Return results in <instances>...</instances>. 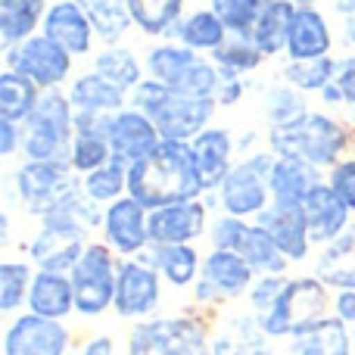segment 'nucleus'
Wrapping results in <instances>:
<instances>
[{
  "label": "nucleus",
  "instance_id": "16",
  "mask_svg": "<svg viewBox=\"0 0 355 355\" xmlns=\"http://www.w3.org/2000/svg\"><path fill=\"white\" fill-rule=\"evenodd\" d=\"M41 35L50 37L56 47H62L75 60L91 56L94 41H97V31H94L85 3H75V0H50Z\"/></svg>",
  "mask_w": 355,
  "mask_h": 355
},
{
  "label": "nucleus",
  "instance_id": "53",
  "mask_svg": "<svg viewBox=\"0 0 355 355\" xmlns=\"http://www.w3.org/2000/svg\"><path fill=\"white\" fill-rule=\"evenodd\" d=\"M246 91H250V78L221 81L218 94H215V103H218V110H231V106H237L246 97Z\"/></svg>",
  "mask_w": 355,
  "mask_h": 355
},
{
  "label": "nucleus",
  "instance_id": "29",
  "mask_svg": "<svg viewBox=\"0 0 355 355\" xmlns=\"http://www.w3.org/2000/svg\"><path fill=\"white\" fill-rule=\"evenodd\" d=\"M327 172L321 168L309 166V162H300V159H284L277 156L275 162V172H271V202H284V206H302L309 193L324 181Z\"/></svg>",
  "mask_w": 355,
  "mask_h": 355
},
{
  "label": "nucleus",
  "instance_id": "37",
  "mask_svg": "<svg viewBox=\"0 0 355 355\" xmlns=\"http://www.w3.org/2000/svg\"><path fill=\"white\" fill-rule=\"evenodd\" d=\"M309 110H312L309 106V94L296 91L287 81H275L262 94V119L268 128H284V125L300 122Z\"/></svg>",
  "mask_w": 355,
  "mask_h": 355
},
{
  "label": "nucleus",
  "instance_id": "13",
  "mask_svg": "<svg viewBox=\"0 0 355 355\" xmlns=\"http://www.w3.org/2000/svg\"><path fill=\"white\" fill-rule=\"evenodd\" d=\"M91 240L94 237L87 231H81V227L37 221V231L25 243V259L37 271H62V275H69L75 268V262L85 256Z\"/></svg>",
  "mask_w": 355,
  "mask_h": 355
},
{
  "label": "nucleus",
  "instance_id": "34",
  "mask_svg": "<svg viewBox=\"0 0 355 355\" xmlns=\"http://www.w3.org/2000/svg\"><path fill=\"white\" fill-rule=\"evenodd\" d=\"M227 37L231 35H227L225 22H221L209 6L187 12V16L181 19V25H178V31H175L178 44H184V47L196 50V53H202V56H212Z\"/></svg>",
  "mask_w": 355,
  "mask_h": 355
},
{
  "label": "nucleus",
  "instance_id": "47",
  "mask_svg": "<svg viewBox=\"0 0 355 355\" xmlns=\"http://www.w3.org/2000/svg\"><path fill=\"white\" fill-rule=\"evenodd\" d=\"M246 227H250V221L246 218H237V215H227V212H215L212 215V225H209V246L212 250H231L237 252L240 240H243Z\"/></svg>",
  "mask_w": 355,
  "mask_h": 355
},
{
  "label": "nucleus",
  "instance_id": "15",
  "mask_svg": "<svg viewBox=\"0 0 355 355\" xmlns=\"http://www.w3.org/2000/svg\"><path fill=\"white\" fill-rule=\"evenodd\" d=\"M212 202L206 196L184 200L150 212V243H196L209 234Z\"/></svg>",
  "mask_w": 355,
  "mask_h": 355
},
{
  "label": "nucleus",
  "instance_id": "5",
  "mask_svg": "<svg viewBox=\"0 0 355 355\" xmlns=\"http://www.w3.org/2000/svg\"><path fill=\"white\" fill-rule=\"evenodd\" d=\"M277 156L268 147L250 150L237 166L231 168V175L218 184L215 193H206V200L212 202V209L237 218L256 221L265 209L271 206V172H275Z\"/></svg>",
  "mask_w": 355,
  "mask_h": 355
},
{
  "label": "nucleus",
  "instance_id": "24",
  "mask_svg": "<svg viewBox=\"0 0 355 355\" xmlns=\"http://www.w3.org/2000/svg\"><path fill=\"white\" fill-rule=\"evenodd\" d=\"M144 259L159 271L166 287L172 290H193L202 268V256L193 243H150Z\"/></svg>",
  "mask_w": 355,
  "mask_h": 355
},
{
  "label": "nucleus",
  "instance_id": "43",
  "mask_svg": "<svg viewBox=\"0 0 355 355\" xmlns=\"http://www.w3.org/2000/svg\"><path fill=\"white\" fill-rule=\"evenodd\" d=\"M81 190H85L94 202H100V206L106 209L110 202L122 200V196L128 193V166L112 159L110 166H103V168H97V172L81 178Z\"/></svg>",
  "mask_w": 355,
  "mask_h": 355
},
{
  "label": "nucleus",
  "instance_id": "38",
  "mask_svg": "<svg viewBox=\"0 0 355 355\" xmlns=\"http://www.w3.org/2000/svg\"><path fill=\"white\" fill-rule=\"evenodd\" d=\"M212 62L218 66L221 81H234V78H252L262 69L265 53L250 41V37L231 35L218 50L212 53Z\"/></svg>",
  "mask_w": 355,
  "mask_h": 355
},
{
  "label": "nucleus",
  "instance_id": "14",
  "mask_svg": "<svg viewBox=\"0 0 355 355\" xmlns=\"http://www.w3.org/2000/svg\"><path fill=\"white\" fill-rule=\"evenodd\" d=\"M100 240L119 259H137L150 250V209H144L135 196L125 193L122 200L103 209Z\"/></svg>",
  "mask_w": 355,
  "mask_h": 355
},
{
  "label": "nucleus",
  "instance_id": "57",
  "mask_svg": "<svg viewBox=\"0 0 355 355\" xmlns=\"http://www.w3.org/2000/svg\"><path fill=\"white\" fill-rule=\"evenodd\" d=\"M327 3H331V10L337 12L340 19H346V16L355 12V0H327Z\"/></svg>",
  "mask_w": 355,
  "mask_h": 355
},
{
  "label": "nucleus",
  "instance_id": "8",
  "mask_svg": "<svg viewBox=\"0 0 355 355\" xmlns=\"http://www.w3.org/2000/svg\"><path fill=\"white\" fill-rule=\"evenodd\" d=\"M119 262L122 259L103 243L91 240L85 256L69 271L75 290V315L85 321H97L106 312H112L116 302V281H119Z\"/></svg>",
  "mask_w": 355,
  "mask_h": 355
},
{
  "label": "nucleus",
  "instance_id": "12",
  "mask_svg": "<svg viewBox=\"0 0 355 355\" xmlns=\"http://www.w3.org/2000/svg\"><path fill=\"white\" fill-rule=\"evenodd\" d=\"M72 327L66 321L41 318L35 312H19L6 321L0 352L3 355H69L72 352Z\"/></svg>",
  "mask_w": 355,
  "mask_h": 355
},
{
  "label": "nucleus",
  "instance_id": "28",
  "mask_svg": "<svg viewBox=\"0 0 355 355\" xmlns=\"http://www.w3.org/2000/svg\"><path fill=\"white\" fill-rule=\"evenodd\" d=\"M287 355H355L352 327L327 315L324 321L306 327L287 340Z\"/></svg>",
  "mask_w": 355,
  "mask_h": 355
},
{
  "label": "nucleus",
  "instance_id": "52",
  "mask_svg": "<svg viewBox=\"0 0 355 355\" xmlns=\"http://www.w3.org/2000/svg\"><path fill=\"white\" fill-rule=\"evenodd\" d=\"M22 156V125L0 119V159Z\"/></svg>",
  "mask_w": 355,
  "mask_h": 355
},
{
  "label": "nucleus",
  "instance_id": "2",
  "mask_svg": "<svg viewBox=\"0 0 355 355\" xmlns=\"http://www.w3.org/2000/svg\"><path fill=\"white\" fill-rule=\"evenodd\" d=\"M265 147L284 159H300L321 172H331L340 159L352 156L355 131L331 110H309L300 122L265 131Z\"/></svg>",
  "mask_w": 355,
  "mask_h": 355
},
{
  "label": "nucleus",
  "instance_id": "10",
  "mask_svg": "<svg viewBox=\"0 0 355 355\" xmlns=\"http://www.w3.org/2000/svg\"><path fill=\"white\" fill-rule=\"evenodd\" d=\"M3 62L6 69L19 72L22 78L35 81L41 91H66L69 81L75 78V56H69L44 35H35L16 47L3 50Z\"/></svg>",
  "mask_w": 355,
  "mask_h": 355
},
{
  "label": "nucleus",
  "instance_id": "56",
  "mask_svg": "<svg viewBox=\"0 0 355 355\" xmlns=\"http://www.w3.org/2000/svg\"><path fill=\"white\" fill-rule=\"evenodd\" d=\"M340 35H343V41L349 44V47H355V12L346 19H340Z\"/></svg>",
  "mask_w": 355,
  "mask_h": 355
},
{
  "label": "nucleus",
  "instance_id": "20",
  "mask_svg": "<svg viewBox=\"0 0 355 355\" xmlns=\"http://www.w3.org/2000/svg\"><path fill=\"white\" fill-rule=\"evenodd\" d=\"M190 150H193V162L196 172H200L202 190L206 193H215L218 184L231 175V168L237 166V137L231 135L221 125H209L200 137L190 141Z\"/></svg>",
  "mask_w": 355,
  "mask_h": 355
},
{
  "label": "nucleus",
  "instance_id": "6",
  "mask_svg": "<svg viewBox=\"0 0 355 355\" xmlns=\"http://www.w3.org/2000/svg\"><path fill=\"white\" fill-rule=\"evenodd\" d=\"M6 187L25 215L44 218L62 196L81 187V178L69 159H22L6 178Z\"/></svg>",
  "mask_w": 355,
  "mask_h": 355
},
{
  "label": "nucleus",
  "instance_id": "26",
  "mask_svg": "<svg viewBox=\"0 0 355 355\" xmlns=\"http://www.w3.org/2000/svg\"><path fill=\"white\" fill-rule=\"evenodd\" d=\"M300 6L293 0H262L256 22L250 28V41L256 44L265 53V60L287 53V41H290V28H293V16Z\"/></svg>",
  "mask_w": 355,
  "mask_h": 355
},
{
  "label": "nucleus",
  "instance_id": "60",
  "mask_svg": "<svg viewBox=\"0 0 355 355\" xmlns=\"http://www.w3.org/2000/svg\"><path fill=\"white\" fill-rule=\"evenodd\" d=\"M352 343H355V324H352Z\"/></svg>",
  "mask_w": 355,
  "mask_h": 355
},
{
  "label": "nucleus",
  "instance_id": "39",
  "mask_svg": "<svg viewBox=\"0 0 355 355\" xmlns=\"http://www.w3.org/2000/svg\"><path fill=\"white\" fill-rule=\"evenodd\" d=\"M35 271L37 268L28 259H3L0 262V315L12 318V315L25 312Z\"/></svg>",
  "mask_w": 355,
  "mask_h": 355
},
{
  "label": "nucleus",
  "instance_id": "40",
  "mask_svg": "<svg viewBox=\"0 0 355 355\" xmlns=\"http://www.w3.org/2000/svg\"><path fill=\"white\" fill-rule=\"evenodd\" d=\"M85 10L97 31V41L103 44H122L125 35L135 28L128 0H85Z\"/></svg>",
  "mask_w": 355,
  "mask_h": 355
},
{
  "label": "nucleus",
  "instance_id": "48",
  "mask_svg": "<svg viewBox=\"0 0 355 355\" xmlns=\"http://www.w3.org/2000/svg\"><path fill=\"white\" fill-rule=\"evenodd\" d=\"M287 281L290 275H259L256 284L250 287V293H246V309L252 315H265L277 302V296L284 293Z\"/></svg>",
  "mask_w": 355,
  "mask_h": 355
},
{
  "label": "nucleus",
  "instance_id": "49",
  "mask_svg": "<svg viewBox=\"0 0 355 355\" xmlns=\"http://www.w3.org/2000/svg\"><path fill=\"white\" fill-rule=\"evenodd\" d=\"M172 87L166 85V81H159V78H144L141 85L131 91V106L135 110H141L144 116H150V119H156V112L162 110V106L168 103V97H172Z\"/></svg>",
  "mask_w": 355,
  "mask_h": 355
},
{
  "label": "nucleus",
  "instance_id": "1",
  "mask_svg": "<svg viewBox=\"0 0 355 355\" xmlns=\"http://www.w3.org/2000/svg\"><path fill=\"white\" fill-rule=\"evenodd\" d=\"M128 196L144 209H162L172 202L206 196L193 162V150L184 141H162L150 156L128 168Z\"/></svg>",
  "mask_w": 355,
  "mask_h": 355
},
{
  "label": "nucleus",
  "instance_id": "22",
  "mask_svg": "<svg viewBox=\"0 0 355 355\" xmlns=\"http://www.w3.org/2000/svg\"><path fill=\"white\" fill-rule=\"evenodd\" d=\"M302 212H306V221H309V234H312V243L318 246H327L334 243L337 237H343L349 231V225L355 221V215L349 212L343 200L331 190V184L321 181L312 193L302 200Z\"/></svg>",
  "mask_w": 355,
  "mask_h": 355
},
{
  "label": "nucleus",
  "instance_id": "21",
  "mask_svg": "<svg viewBox=\"0 0 355 355\" xmlns=\"http://www.w3.org/2000/svg\"><path fill=\"white\" fill-rule=\"evenodd\" d=\"M259 225L275 237V243L281 246V252L290 259V265H302L309 262L315 243L312 234H309V221L302 206H284V202H271L262 215H259Z\"/></svg>",
  "mask_w": 355,
  "mask_h": 355
},
{
  "label": "nucleus",
  "instance_id": "36",
  "mask_svg": "<svg viewBox=\"0 0 355 355\" xmlns=\"http://www.w3.org/2000/svg\"><path fill=\"white\" fill-rule=\"evenodd\" d=\"M41 94L44 91L35 81L22 78L12 69H3L0 72V119L25 125L31 112L37 110V103H41Z\"/></svg>",
  "mask_w": 355,
  "mask_h": 355
},
{
  "label": "nucleus",
  "instance_id": "25",
  "mask_svg": "<svg viewBox=\"0 0 355 355\" xmlns=\"http://www.w3.org/2000/svg\"><path fill=\"white\" fill-rule=\"evenodd\" d=\"M69 100H72L75 112H100V116H116L131 103V94H125L122 87H116L112 81H106L100 72L87 69L78 72L66 87Z\"/></svg>",
  "mask_w": 355,
  "mask_h": 355
},
{
  "label": "nucleus",
  "instance_id": "51",
  "mask_svg": "<svg viewBox=\"0 0 355 355\" xmlns=\"http://www.w3.org/2000/svg\"><path fill=\"white\" fill-rule=\"evenodd\" d=\"M112 116H100V112H75V135L85 137H106L110 141Z\"/></svg>",
  "mask_w": 355,
  "mask_h": 355
},
{
  "label": "nucleus",
  "instance_id": "32",
  "mask_svg": "<svg viewBox=\"0 0 355 355\" xmlns=\"http://www.w3.org/2000/svg\"><path fill=\"white\" fill-rule=\"evenodd\" d=\"M135 28L156 41H175L181 19L187 16V0H128Z\"/></svg>",
  "mask_w": 355,
  "mask_h": 355
},
{
  "label": "nucleus",
  "instance_id": "58",
  "mask_svg": "<svg viewBox=\"0 0 355 355\" xmlns=\"http://www.w3.org/2000/svg\"><path fill=\"white\" fill-rule=\"evenodd\" d=\"M293 3H296V6H315L318 0H293Z\"/></svg>",
  "mask_w": 355,
  "mask_h": 355
},
{
  "label": "nucleus",
  "instance_id": "41",
  "mask_svg": "<svg viewBox=\"0 0 355 355\" xmlns=\"http://www.w3.org/2000/svg\"><path fill=\"white\" fill-rule=\"evenodd\" d=\"M337 72V56H321V60H284L281 66V81L293 85L296 91L318 97L327 85L334 81Z\"/></svg>",
  "mask_w": 355,
  "mask_h": 355
},
{
  "label": "nucleus",
  "instance_id": "4",
  "mask_svg": "<svg viewBox=\"0 0 355 355\" xmlns=\"http://www.w3.org/2000/svg\"><path fill=\"white\" fill-rule=\"evenodd\" d=\"M125 355H212V324L200 315H153L128 331Z\"/></svg>",
  "mask_w": 355,
  "mask_h": 355
},
{
  "label": "nucleus",
  "instance_id": "9",
  "mask_svg": "<svg viewBox=\"0 0 355 355\" xmlns=\"http://www.w3.org/2000/svg\"><path fill=\"white\" fill-rule=\"evenodd\" d=\"M256 277L259 275L240 252L209 246V252H202V268L190 293H193V302L200 309H218L225 302L246 300Z\"/></svg>",
  "mask_w": 355,
  "mask_h": 355
},
{
  "label": "nucleus",
  "instance_id": "33",
  "mask_svg": "<svg viewBox=\"0 0 355 355\" xmlns=\"http://www.w3.org/2000/svg\"><path fill=\"white\" fill-rule=\"evenodd\" d=\"M91 69L103 75L106 81H112L116 87H122L125 94H131L144 78H147L144 60L131 47H125V44H103V47L94 53Z\"/></svg>",
  "mask_w": 355,
  "mask_h": 355
},
{
  "label": "nucleus",
  "instance_id": "45",
  "mask_svg": "<svg viewBox=\"0 0 355 355\" xmlns=\"http://www.w3.org/2000/svg\"><path fill=\"white\" fill-rule=\"evenodd\" d=\"M321 106L324 110H337V106H349L355 103V50L346 56H337V72H334V81L318 94Z\"/></svg>",
  "mask_w": 355,
  "mask_h": 355
},
{
  "label": "nucleus",
  "instance_id": "3",
  "mask_svg": "<svg viewBox=\"0 0 355 355\" xmlns=\"http://www.w3.org/2000/svg\"><path fill=\"white\" fill-rule=\"evenodd\" d=\"M334 290L318 275H290L284 293L265 315H256L271 340H290L331 315Z\"/></svg>",
  "mask_w": 355,
  "mask_h": 355
},
{
  "label": "nucleus",
  "instance_id": "35",
  "mask_svg": "<svg viewBox=\"0 0 355 355\" xmlns=\"http://www.w3.org/2000/svg\"><path fill=\"white\" fill-rule=\"evenodd\" d=\"M237 252L252 265L256 275H290V259L284 256L281 246L275 243V237L259 221H250Z\"/></svg>",
  "mask_w": 355,
  "mask_h": 355
},
{
  "label": "nucleus",
  "instance_id": "44",
  "mask_svg": "<svg viewBox=\"0 0 355 355\" xmlns=\"http://www.w3.org/2000/svg\"><path fill=\"white\" fill-rule=\"evenodd\" d=\"M112 162V147L106 137H85V135H75L72 150H69V166L78 178L97 172V168L110 166Z\"/></svg>",
  "mask_w": 355,
  "mask_h": 355
},
{
  "label": "nucleus",
  "instance_id": "7",
  "mask_svg": "<svg viewBox=\"0 0 355 355\" xmlns=\"http://www.w3.org/2000/svg\"><path fill=\"white\" fill-rule=\"evenodd\" d=\"M75 141V106L66 91H44L22 125V159H69Z\"/></svg>",
  "mask_w": 355,
  "mask_h": 355
},
{
  "label": "nucleus",
  "instance_id": "30",
  "mask_svg": "<svg viewBox=\"0 0 355 355\" xmlns=\"http://www.w3.org/2000/svg\"><path fill=\"white\" fill-rule=\"evenodd\" d=\"M50 0H0V47L10 50L41 35Z\"/></svg>",
  "mask_w": 355,
  "mask_h": 355
},
{
  "label": "nucleus",
  "instance_id": "18",
  "mask_svg": "<svg viewBox=\"0 0 355 355\" xmlns=\"http://www.w3.org/2000/svg\"><path fill=\"white\" fill-rule=\"evenodd\" d=\"M212 355H275V340L250 309L225 312L212 324Z\"/></svg>",
  "mask_w": 355,
  "mask_h": 355
},
{
  "label": "nucleus",
  "instance_id": "59",
  "mask_svg": "<svg viewBox=\"0 0 355 355\" xmlns=\"http://www.w3.org/2000/svg\"><path fill=\"white\" fill-rule=\"evenodd\" d=\"M349 125H352V131H355V103L349 106Z\"/></svg>",
  "mask_w": 355,
  "mask_h": 355
},
{
  "label": "nucleus",
  "instance_id": "55",
  "mask_svg": "<svg viewBox=\"0 0 355 355\" xmlns=\"http://www.w3.org/2000/svg\"><path fill=\"white\" fill-rule=\"evenodd\" d=\"M75 355H116V340L110 334H94L78 346Z\"/></svg>",
  "mask_w": 355,
  "mask_h": 355
},
{
  "label": "nucleus",
  "instance_id": "11",
  "mask_svg": "<svg viewBox=\"0 0 355 355\" xmlns=\"http://www.w3.org/2000/svg\"><path fill=\"white\" fill-rule=\"evenodd\" d=\"M162 290H166V281H162L159 271H156L144 256L122 259V262H119L112 312H116L122 321H135V324L137 321H147L159 312Z\"/></svg>",
  "mask_w": 355,
  "mask_h": 355
},
{
  "label": "nucleus",
  "instance_id": "61",
  "mask_svg": "<svg viewBox=\"0 0 355 355\" xmlns=\"http://www.w3.org/2000/svg\"><path fill=\"white\" fill-rule=\"evenodd\" d=\"M75 3H85V0H75Z\"/></svg>",
  "mask_w": 355,
  "mask_h": 355
},
{
  "label": "nucleus",
  "instance_id": "23",
  "mask_svg": "<svg viewBox=\"0 0 355 355\" xmlns=\"http://www.w3.org/2000/svg\"><path fill=\"white\" fill-rule=\"evenodd\" d=\"M287 60H321L334 56V28L318 6H300L287 41Z\"/></svg>",
  "mask_w": 355,
  "mask_h": 355
},
{
  "label": "nucleus",
  "instance_id": "17",
  "mask_svg": "<svg viewBox=\"0 0 355 355\" xmlns=\"http://www.w3.org/2000/svg\"><path fill=\"white\" fill-rule=\"evenodd\" d=\"M218 103L215 97H184V94H172L168 103L156 112V128H159L162 141H184L190 144L200 137L202 131L212 125Z\"/></svg>",
  "mask_w": 355,
  "mask_h": 355
},
{
  "label": "nucleus",
  "instance_id": "27",
  "mask_svg": "<svg viewBox=\"0 0 355 355\" xmlns=\"http://www.w3.org/2000/svg\"><path fill=\"white\" fill-rule=\"evenodd\" d=\"M28 312L41 315V318L69 321L75 315V290L72 277L62 271H35L28 293Z\"/></svg>",
  "mask_w": 355,
  "mask_h": 355
},
{
  "label": "nucleus",
  "instance_id": "31",
  "mask_svg": "<svg viewBox=\"0 0 355 355\" xmlns=\"http://www.w3.org/2000/svg\"><path fill=\"white\" fill-rule=\"evenodd\" d=\"M312 275H318L334 293L337 290H355V221L343 237L321 246L318 256H315Z\"/></svg>",
  "mask_w": 355,
  "mask_h": 355
},
{
  "label": "nucleus",
  "instance_id": "42",
  "mask_svg": "<svg viewBox=\"0 0 355 355\" xmlns=\"http://www.w3.org/2000/svg\"><path fill=\"white\" fill-rule=\"evenodd\" d=\"M196 56H202V53H196V50L184 47V44H178V41H159L147 50L144 66H147L150 78H159L172 87L175 81L190 69V62H193Z\"/></svg>",
  "mask_w": 355,
  "mask_h": 355
},
{
  "label": "nucleus",
  "instance_id": "54",
  "mask_svg": "<svg viewBox=\"0 0 355 355\" xmlns=\"http://www.w3.org/2000/svg\"><path fill=\"white\" fill-rule=\"evenodd\" d=\"M331 315L340 318L343 324H355V290H337L331 302Z\"/></svg>",
  "mask_w": 355,
  "mask_h": 355
},
{
  "label": "nucleus",
  "instance_id": "19",
  "mask_svg": "<svg viewBox=\"0 0 355 355\" xmlns=\"http://www.w3.org/2000/svg\"><path fill=\"white\" fill-rule=\"evenodd\" d=\"M162 144V135L156 128V122L150 116H144L135 106H125L122 112L112 116V128H110V147H112V159L135 166L144 156H150L156 147Z\"/></svg>",
  "mask_w": 355,
  "mask_h": 355
},
{
  "label": "nucleus",
  "instance_id": "46",
  "mask_svg": "<svg viewBox=\"0 0 355 355\" xmlns=\"http://www.w3.org/2000/svg\"><path fill=\"white\" fill-rule=\"evenodd\" d=\"M209 10L225 22L227 35L246 37L252 22H256L259 10H262V0H209Z\"/></svg>",
  "mask_w": 355,
  "mask_h": 355
},
{
  "label": "nucleus",
  "instance_id": "50",
  "mask_svg": "<svg viewBox=\"0 0 355 355\" xmlns=\"http://www.w3.org/2000/svg\"><path fill=\"white\" fill-rule=\"evenodd\" d=\"M324 181L331 184V190L346 202V206H349V212L355 215V156L340 159L337 166L324 175Z\"/></svg>",
  "mask_w": 355,
  "mask_h": 355
}]
</instances>
